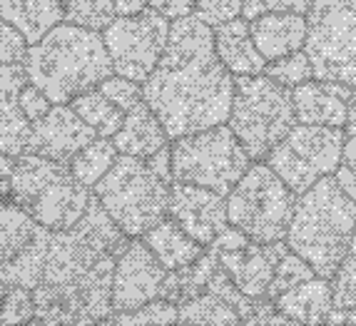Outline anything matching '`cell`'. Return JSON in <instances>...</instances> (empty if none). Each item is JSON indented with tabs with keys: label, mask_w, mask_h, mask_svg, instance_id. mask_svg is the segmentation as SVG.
<instances>
[{
	"label": "cell",
	"mask_w": 356,
	"mask_h": 326,
	"mask_svg": "<svg viewBox=\"0 0 356 326\" xmlns=\"http://www.w3.org/2000/svg\"><path fill=\"white\" fill-rule=\"evenodd\" d=\"M143 100L160 117L170 140L227 125L234 77L217 58L214 28L197 15L170 25L165 53L143 83Z\"/></svg>",
	"instance_id": "6da1fadb"
},
{
	"label": "cell",
	"mask_w": 356,
	"mask_h": 326,
	"mask_svg": "<svg viewBox=\"0 0 356 326\" xmlns=\"http://www.w3.org/2000/svg\"><path fill=\"white\" fill-rule=\"evenodd\" d=\"M23 67L28 83L53 105H70L115 75L100 33L70 23H60L30 45Z\"/></svg>",
	"instance_id": "7a4b0ae2"
},
{
	"label": "cell",
	"mask_w": 356,
	"mask_h": 326,
	"mask_svg": "<svg viewBox=\"0 0 356 326\" xmlns=\"http://www.w3.org/2000/svg\"><path fill=\"white\" fill-rule=\"evenodd\" d=\"M354 229L356 199L339 187L332 174L297 197L284 242L289 252L314 269L316 277L334 279L349 256Z\"/></svg>",
	"instance_id": "3957f363"
},
{
	"label": "cell",
	"mask_w": 356,
	"mask_h": 326,
	"mask_svg": "<svg viewBox=\"0 0 356 326\" xmlns=\"http://www.w3.org/2000/svg\"><path fill=\"white\" fill-rule=\"evenodd\" d=\"M10 202L48 231H67L83 220L90 207V190L75 179L70 165L20 154L10 174Z\"/></svg>",
	"instance_id": "277c9868"
},
{
	"label": "cell",
	"mask_w": 356,
	"mask_h": 326,
	"mask_svg": "<svg viewBox=\"0 0 356 326\" xmlns=\"http://www.w3.org/2000/svg\"><path fill=\"white\" fill-rule=\"evenodd\" d=\"M172 184L152 172L147 160L120 154L115 167L92 187V197L127 239H143L167 220Z\"/></svg>",
	"instance_id": "5b68a950"
},
{
	"label": "cell",
	"mask_w": 356,
	"mask_h": 326,
	"mask_svg": "<svg viewBox=\"0 0 356 326\" xmlns=\"http://www.w3.org/2000/svg\"><path fill=\"white\" fill-rule=\"evenodd\" d=\"M297 125L291 90L267 75L234 77V100L227 127L234 132L250 160H267L269 152Z\"/></svg>",
	"instance_id": "8992f818"
},
{
	"label": "cell",
	"mask_w": 356,
	"mask_h": 326,
	"mask_svg": "<svg viewBox=\"0 0 356 326\" xmlns=\"http://www.w3.org/2000/svg\"><path fill=\"white\" fill-rule=\"evenodd\" d=\"M297 195L267 162H252L237 187L227 195V220L257 244L284 242Z\"/></svg>",
	"instance_id": "52a82bcc"
},
{
	"label": "cell",
	"mask_w": 356,
	"mask_h": 326,
	"mask_svg": "<svg viewBox=\"0 0 356 326\" xmlns=\"http://www.w3.org/2000/svg\"><path fill=\"white\" fill-rule=\"evenodd\" d=\"M170 152L175 182L204 187L225 197L252 167L250 154L227 125L179 137L170 145Z\"/></svg>",
	"instance_id": "ba28073f"
},
{
	"label": "cell",
	"mask_w": 356,
	"mask_h": 326,
	"mask_svg": "<svg viewBox=\"0 0 356 326\" xmlns=\"http://www.w3.org/2000/svg\"><path fill=\"white\" fill-rule=\"evenodd\" d=\"M304 53L314 80L356 90V0H314Z\"/></svg>",
	"instance_id": "9c48e42d"
},
{
	"label": "cell",
	"mask_w": 356,
	"mask_h": 326,
	"mask_svg": "<svg viewBox=\"0 0 356 326\" xmlns=\"http://www.w3.org/2000/svg\"><path fill=\"white\" fill-rule=\"evenodd\" d=\"M344 147L346 137L341 130L297 125L269 152L267 165L299 197L337 172L344 160Z\"/></svg>",
	"instance_id": "30bf717a"
},
{
	"label": "cell",
	"mask_w": 356,
	"mask_h": 326,
	"mask_svg": "<svg viewBox=\"0 0 356 326\" xmlns=\"http://www.w3.org/2000/svg\"><path fill=\"white\" fill-rule=\"evenodd\" d=\"M53 231L15 202H0V284L38 289Z\"/></svg>",
	"instance_id": "8fae6325"
},
{
	"label": "cell",
	"mask_w": 356,
	"mask_h": 326,
	"mask_svg": "<svg viewBox=\"0 0 356 326\" xmlns=\"http://www.w3.org/2000/svg\"><path fill=\"white\" fill-rule=\"evenodd\" d=\"M170 20L152 8L135 18H115L102 33L115 75L143 85L154 72L170 38Z\"/></svg>",
	"instance_id": "7c38bea8"
},
{
	"label": "cell",
	"mask_w": 356,
	"mask_h": 326,
	"mask_svg": "<svg viewBox=\"0 0 356 326\" xmlns=\"http://www.w3.org/2000/svg\"><path fill=\"white\" fill-rule=\"evenodd\" d=\"M286 252H289L286 242L257 244L234 227H227L209 244V254L217 256L234 286L250 299H267L274 272Z\"/></svg>",
	"instance_id": "4fadbf2b"
},
{
	"label": "cell",
	"mask_w": 356,
	"mask_h": 326,
	"mask_svg": "<svg viewBox=\"0 0 356 326\" xmlns=\"http://www.w3.org/2000/svg\"><path fill=\"white\" fill-rule=\"evenodd\" d=\"M170 277L143 239H130L120 252L113 272V309L135 311L162 299L165 282Z\"/></svg>",
	"instance_id": "5bb4252c"
},
{
	"label": "cell",
	"mask_w": 356,
	"mask_h": 326,
	"mask_svg": "<svg viewBox=\"0 0 356 326\" xmlns=\"http://www.w3.org/2000/svg\"><path fill=\"white\" fill-rule=\"evenodd\" d=\"M167 217L202 247H209L229 227L225 195L182 182H172Z\"/></svg>",
	"instance_id": "9a60e30c"
},
{
	"label": "cell",
	"mask_w": 356,
	"mask_h": 326,
	"mask_svg": "<svg viewBox=\"0 0 356 326\" xmlns=\"http://www.w3.org/2000/svg\"><path fill=\"white\" fill-rule=\"evenodd\" d=\"M97 135L88 127L70 105H53L42 120L33 122L28 140V152L45 160L70 165L77 152H83Z\"/></svg>",
	"instance_id": "2e32d148"
},
{
	"label": "cell",
	"mask_w": 356,
	"mask_h": 326,
	"mask_svg": "<svg viewBox=\"0 0 356 326\" xmlns=\"http://www.w3.org/2000/svg\"><path fill=\"white\" fill-rule=\"evenodd\" d=\"M354 90L339 83L324 80H309L291 90V105L299 125H319L341 130L346 127L349 100Z\"/></svg>",
	"instance_id": "e0dca14e"
},
{
	"label": "cell",
	"mask_w": 356,
	"mask_h": 326,
	"mask_svg": "<svg viewBox=\"0 0 356 326\" xmlns=\"http://www.w3.org/2000/svg\"><path fill=\"white\" fill-rule=\"evenodd\" d=\"M28 75L23 65H0V152L20 157L28 152L33 122L23 115V95Z\"/></svg>",
	"instance_id": "ac0fdd59"
},
{
	"label": "cell",
	"mask_w": 356,
	"mask_h": 326,
	"mask_svg": "<svg viewBox=\"0 0 356 326\" xmlns=\"http://www.w3.org/2000/svg\"><path fill=\"white\" fill-rule=\"evenodd\" d=\"M252 40L267 63L299 53L307 45V15L299 13H269L250 23Z\"/></svg>",
	"instance_id": "d6986e66"
},
{
	"label": "cell",
	"mask_w": 356,
	"mask_h": 326,
	"mask_svg": "<svg viewBox=\"0 0 356 326\" xmlns=\"http://www.w3.org/2000/svg\"><path fill=\"white\" fill-rule=\"evenodd\" d=\"M214 50L232 77L264 75L267 60L261 58L250 33V20L237 18L214 28Z\"/></svg>",
	"instance_id": "ffe728a7"
},
{
	"label": "cell",
	"mask_w": 356,
	"mask_h": 326,
	"mask_svg": "<svg viewBox=\"0 0 356 326\" xmlns=\"http://www.w3.org/2000/svg\"><path fill=\"white\" fill-rule=\"evenodd\" d=\"M113 145L125 157L149 160L154 152H160V149H165L170 145V135H167L160 117L143 100L137 107H132L130 113H125L122 127L113 137Z\"/></svg>",
	"instance_id": "44dd1931"
},
{
	"label": "cell",
	"mask_w": 356,
	"mask_h": 326,
	"mask_svg": "<svg viewBox=\"0 0 356 326\" xmlns=\"http://www.w3.org/2000/svg\"><path fill=\"white\" fill-rule=\"evenodd\" d=\"M67 0H0V20L10 23L35 45L53 28L65 23Z\"/></svg>",
	"instance_id": "7402d4cb"
},
{
	"label": "cell",
	"mask_w": 356,
	"mask_h": 326,
	"mask_svg": "<svg viewBox=\"0 0 356 326\" xmlns=\"http://www.w3.org/2000/svg\"><path fill=\"white\" fill-rule=\"evenodd\" d=\"M277 311L304 326H321L334 311V289L329 279L314 277L274 299Z\"/></svg>",
	"instance_id": "603a6c76"
},
{
	"label": "cell",
	"mask_w": 356,
	"mask_h": 326,
	"mask_svg": "<svg viewBox=\"0 0 356 326\" xmlns=\"http://www.w3.org/2000/svg\"><path fill=\"white\" fill-rule=\"evenodd\" d=\"M147 244V250L154 254V259L160 261L167 272H179L184 267H192L200 256L204 254V247L197 244L195 239L170 217L162 220L157 227L147 231L143 237Z\"/></svg>",
	"instance_id": "cb8c5ba5"
},
{
	"label": "cell",
	"mask_w": 356,
	"mask_h": 326,
	"mask_svg": "<svg viewBox=\"0 0 356 326\" xmlns=\"http://www.w3.org/2000/svg\"><path fill=\"white\" fill-rule=\"evenodd\" d=\"M177 326H244V319L229 302L202 291L177 307Z\"/></svg>",
	"instance_id": "d4e9b609"
},
{
	"label": "cell",
	"mask_w": 356,
	"mask_h": 326,
	"mask_svg": "<svg viewBox=\"0 0 356 326\" xmlns=\"http://www.w3.org/2000/svg\"><path fill=\"white\" fill-rule=\"evenodd\" d=\"M70 107L75 110L77 117L83 120L85 125L95 130L97 137H105V140H113L115 132L122 127V120H125V113L115 102L107 100L97 88L75 97L70 102Z\"/></svg>",
	"instance_id": "484cf974"
},
{
	"label": "cell",
	"mask_w": 356,
	"mask_h": 326,
	"mask_svg": "<svg viewBox=\"0 0 356 326\" xmlns=\"http://www.w3.org/2000/svg\"><path fill=\"white\" fill-rule=\"evenodd\" d=\"M118 157H120V152L113 145V140L97 137L95 142H90L83 152H77L75 157H72L70 172L75 174L77 182L85 184L88 190H92V187L113 170Z\"/></svg>",
	"instance_id": "4316f807"
},
{
	"label": "cell",
	"mask_w": 356,
	"mask_h": 326,
	"mask_svg": "<svg viewBox=\"0 0 356 326\" xmlns=\"http://www.w3.org/2000/svg\"><path fill=\"white\" fill-rule=\"evenodd\" d=\"M115 18V0H67L65 6V23L92 33H105Z\"/></svg>",
	"instance_id": "83f0119b"
},
{
	"label": "cell",
	"mask_w": 356,
	"mask_h": 326,
	"mask_svg": "<svg viewBox=\"0 0 356 326\" xmlns=\"http://www.w3.org/2000/svg\"><path fill=\"white\" fill-rule=\"evenodd\" d=\"M95 326H177V307L157 299L135 311H115Z\"/></svg>",
	"instance_id": "f1b7e54d"
},
{
	"label": "cell",
	"mask_w": 356,
	"mask_h": 326,
	"mask_svg": "<svg viewBox=\"0 0 356 326\" xmlns=\"http://www.w3.org/2000/svg\"><path fill=\"white\" fill-rule=\"evenodd\" d=\"M264 75L272 77L274 83L286 90H294V88H299V85L309 83V80H314V70H312V63H309L304 50L274 60V63H267Z\"/></svg>",
	"instance_id": "f546056e"
},
{
	"label": "cell",
	"mask_w": 356,
	"mask_h": 326,
	"mask_svg": "<svg viewBox=\"0 0 356 326\" xmlns=\"http://www.w3.org/2000/svg\"><path fill=\"white\" fill-rule=\"evenodd\" d=\"M314 277H316L314 269L309 267L302 256H297L294 252H286L284 259H282L280 267H277V272H274L267 299L274 302V299H280L282 294H286L289 289H294V286L304 284V282H309V279H314Z\"/></svg>",
	"instance_id": "4dcf8cb0"
},
{
	"label": "cell",
	"mask_w": 356,
	"mask_h": 326,
	"mask_svg": "<svg viewBox=\"0 0 356 326\" xmlns=\"http://www.w3.org/2000/svg\"><path fill=\"white\" fill-rule=\"evenodd\" d=\"M35 321V297L33 289L8 286L0 304V326H25Z\"/></svg>",
	"instance_id": "1f68e13d"
},
{
	"label": "cell",
	"mask_w": 356,
	"mask_h": 326,
	"mask_svg": "<svg viewBox=\"0 0 356 326\" xmlns=\"http://www.w3.org/2000/svg\"><path fill=\"white\" fill-rule=\"evenodd\" d=\"M97 90H100L110 102H115L122 113H130L132 107H137L140 102H143V85L132 83V80H127V77L110 75Z\"/></svg>",
	"instance_id": "d6a6232c"
},
{
	"label": "cell",
	"mask_w": 356,
	"mask_h": 326,
	"mask_svg": "<svg viewBox=\"0 0 356 326\" xmlns=\"http://www.w3.org/2000/svg\"><path fill=\"white\" fill-rule=\"evenodd\" d=\"M244 0H197L195 15L209 28H220L229 20L242 18Z\"/></svg>",
	"instance_id": "836d02e7"
},
{
	"label": "cell",
	"mask_w": 356,
	"mask_h": 326,
	"mask_svg": "<svg viewBox=\"0 0 356 326\" xmlns=\"http://www.w3.org/2000/svg\"><path fill=\"white\" fill-rule=\"evenodd\" d=\"M334 309H356V256H346L332 282Z\"/></svg>",
	"instance_id": "e575fe53"
},
{
	"label": "cell",
	"mask_w": 356,
	"mask_h": 326,
	"mask_svg": "<svg viewBox=\"0 0 356 326\" xmlns=\"http://www.w3.org/2000/svg\"><path fill=\"white\" fill-rule=\"evenodd\" d=\"M314 6V0H244V20H254L261 15H269V13H299V15H307Z\"/></svg>",
	"instance_id": "d590c367"
},
{
	"label": "cell",
	"mask_w": 356,
	"mask_h": 326,
	"mask_svg": "<svg viewBox=\"0 0 356 326\" xmlns=\"http://www.w3.org/2000/svg\"><path fill=\"white\" fill-rule=\"evenodd\" d=\"M28 48L30 42L23 38V33L0 20V65H23Z\"/></svg>",
	"instance_id": "8d00e7d4"
},
{
	"label": "cell",
	"mask_w": 356,
	"mask_h": 326,
	"mask_svg": "<svg viewBox=\"0 0 356 326\" xmlns=\"http://www.w3.org/2000/svg\"><path fill=\"white\" fill-rule=\"evenodd\" d=\"M20 107H23V115L30 120V122H38V120H42L45 115L50 113L53 102L42 95L40 90L33 88V85L28 83V85H25V90H23V95H20Z\"/></svg>",
	"instance_id": "74e56055"
},
{
	"label": "cell",
	"mask_w": 356,
	"mask_h": 326,
	"mask_svg": "<svg viewBox=\"0 0 356 326\" xmlns=\"http://www.w3.org/2000/svg\"><path fill=\"white\" fill-rule=\"evenodd\" d=\"M147 3L154 13H160L162 18H167L170 23L187 18V15H195L197 6V0H147Z\"/></svg>",
	"instance_id": "f35d334b"
},
{
	"label": "cell",
	"mask_w": 356,
	"mask_h": 326,
	"mask_svg": "<svg viewBox=\"0 0 356 326\" xmlns=\"http://www.w3.org/2000/svg\"><path fill=\"white\" fill-rule=\"evenodd\" d=\"M147 8H149L147 0H115L118 18H135V15H143Z\"/></svg>",
	"instance_id": "ab89813d"
},
{
	"label": "cell",
	"mask_w": 356,
	"mask_h": 326,
	"mask_svg": "<svg viewBox=\"0 0 356 326\" xmlns=\"http://www.w3.org/2000/svg\"><path fill=\"white\" fill-rule=\"evenodd\" d=\"M321 326H356V309H334Z\"/></svg>",
	"instance_id": "60d3db41"
},
{
	"label": "cell",
	"mask_w": 356,
	"mask_h": 326,
	"mask_svg": "<svg viewBox=\"0 0 356 326\" xmlns=\"http://www.w3.org/2000/svg\"><path fill=\"white\" fill-rule=\"evenodd\" d=\"M252 326H304V324H299V321H294V319H289V316L280 314V311H277V307H274L269 314H264L259 321H254Z\"/></svg>",
	"instance_id": "b9f144b4"
},
{
	"label": "cell",
	"mask_w": 356,
	"mask_h": 326,
	"mask_svg": "<svg viewBox=\"0 0 356 326\" xmlns=\"http://www.w3.org/2000/svg\"><path fill=\"white\" fill-rule=\"evenodd\" d=\"M341 165H344L346 170L354 174V179H356V137H349V140H346L344 160H341Z\"/></svg>",
	"instance_id": "7bdbcfd3"
},
{
	"label": "cell",
	"mask_w": 356,
	"mask_h": 326,
	"mask_svg": "<svg viewBox=\"0 0 356 326\" xmlns=\"http://www.w3.org/2000/svg\"><path fill=\"white\" fill-rule=\"evenodd\" d=\"M346 135L356 137V90L349 100V115H346Z\"/></svg>",
	"instance_id": "ee69618b"
},
{
	"label": "cell",
	"mask_w": 356,
	"mask_h": 326,
	"mask_svg": "<svg viewBox=\"0 0 356 326\" xmlns=\"http://www.w3.org/2000/svg\"><path fill=\"white\" fill-rule=\"evenodd\" d=\"M15 160H18V157H10V154L0 152V177L10 179V174H13V167H15Z\"/></svg>",
	"instance_id": "f6af8a7d"
},
{
	"label": "cell",
	"mask_w": 356,
	"mask_h": 326,
	"mask_svg": "<svg viewBox=\"0 0 356 326\" xmlns=\"http://www.w3.org/2000/svg\"><path fill=\"white\" fill-rule=\"evenodd\" d=\"M10 199V182L6 177H0V202Z\"/></svg>",
	"instance_id": "bcb514c9"
},
{
	"label": "cell",
	"mask_w": 356,
	"mask_h": 326,
	"mask_svg": "<svg viewBox=\"0 0 356 326\" xmlns=\"http://www.w3.org/2000/svg\"><path fill=\"white\" fill-rule=\"evenodd\" d=\"M349 256H356V229L351 234V247H349Z\"/></svg>",
	"instance_id": "7dc6e473"
},
{
	"label": "cell",
	"mask_w": 356,
	"mask_h": 326,
	"mask_svg": "<svg viewBox=\"0 0 356 326\" xmlns=\"http://www.w3.org/2000/svg\"><path fill=\"white\" fill-rule=\"evenodd\" d=\"M25 326H48V324H42V321H30V324H25Z\"/></svg>",
	"instance_id": "c3c4849f"
}]
</instances>
